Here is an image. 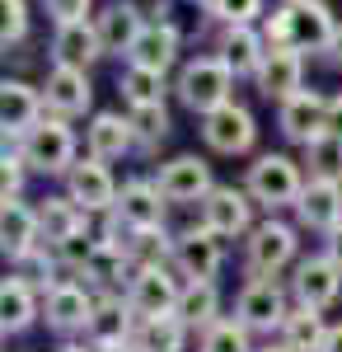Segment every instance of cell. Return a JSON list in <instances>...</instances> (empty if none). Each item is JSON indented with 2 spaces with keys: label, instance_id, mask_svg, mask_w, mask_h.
<instances>
[{
  "label": "cell",
  "instance_id": "cell-6",
  "mask_svg": "<svg viewBox=\"0 0 342 352\" xmlns=\"http://www.w3.org/2000/svg\"><path fill=\"white\" fill-rule=\"evenodd\" d=\"M290 305L295 300H290L286 277H249L235 296V320L249 324L253 333H263V338H277V329L290 315Z\"/></svg>",
  "mask_w": 342,
  "mask_h": 352
},
{
  "label": "cell",
  "instance_id": "cell-26",
  "mask_svg": "<svg viewBox=\"0 0 342 352\" xmlns=\"http://www.w3.org/2000/svg\"><path fill=\"white\" fill-rule=\"evenodd\" d=\"M127 61H132V66H146V71H159V76H169V71L183 66V38H179L169 24L150 19V24L141 28V38L132 43Z\"/></svg>",
  "mask_w": 342,
  "mask_h": 352
},
{
  "label": "cell",
  "instance_id": "cell-24",
  "mask_svg": "<svg viewBox=\"0 0 342 352\" xmlns=\"http://www.w3.org/2000/svg\"><path fill=\"white\" fill-rule=\"evenodd\" d=\"M132 151H136V136H132V118L127 113L104 109L84 122V155L113 164V160H127Z\"/></svg>",
  "mask_w": 342,
  "mask_h": 352
},
{
  "label": "cell",
  "instance_id": "cell-8",
  "mask_svg": "<svg viewBox=\"0 0 342 352\" xmlns=\"http://www.w3.org/2000/svg\"><path fill=\"white\" fill-rule=\"evenodd\" d=\"M99 292L80 277H61L52 292H43V324L52 329L56 338H84V324L94 315Z\"/></svg>",
  "mask_w": 342,
  "mask_h": 352
},
{
  "label": "cell",
  "instance_id": "cell-14",
  "mask_svg": "<svg viewBox=\"0 0 342 352\" xmlns=\"http://www.w3.org/2000/svg\"><path fill=\"white\" fill-rule=\"evenodd\" d=\"M43 99H47L52 118H66V122L94 118V80L80 66H56L52 61L47 76H43Z\"/></svg>",
  "mask_w": 342,
  "mask_h": 352
},
{
  "label": "cell",
  "instance_id": "cell-5",
  "mask_svg": "<svg viewBox=\"0 0 342 352\" xmlns=\"http://www.w3.org/2000/svg\"><path fill=\"white\" fill-rule=\"evenodd\" d=\"M19 155L28 160V169L33 174H43V179H66L71 174V164L80 160V136H76V127L66 122V118H43L38 127H28L19 141Z\"/></svg>",
  "mask_w": 342,
  "mask_h": 352
},
{
  "label": "cell",
  "instance_id": "cell-30",
  "mask_svg": "<svg viewBox=\"0 0 342 352\" xmlns=\"http://www.w3.org/2000/svg\"><path fill=\"white\" fill-rule=\"evenodd\" d=\"M197 338L207 333L216 320H225V300H220V287L216 282H183V296H179V310H174Z\"/></svg>",
  "mask_w": 342,
  "mask_h": 352
},
{
  "label": "cell",
  "instance_id": "cell-20",
  "mask_svg": "<svg viewBox=\"0 0 342 352\" xmlns=\"http://www.w3.org/2000/svg\"><path fill=\"white\" fill-rule=\"evenodd\" d=\"M43 221H38V207L24 202V197H10V202H0V254L10 258V263H19L24 254L33 249H43Z\"/></svg>",
  "mask_w": 342,
  "mask_h": 352
},
{
  "label": "cell",
  "instance_id": "cell-27",
  "mask_svg": "<svg viewBox=\"0 0 342 352\" xmlns=\"http://www.w3.org/2000/svg\"><path fill=\"white\" fill-rule=\"evenodd\" d=\"M258 94L272 99V104H286L290 94L305 89V52H290V47H272L263 61V71L253 76Z\"/></svg>",
  "mask_w": 342,
  "mask_h": 352
},
{
  "label": "cell",
  "instance_id": "cell-17",
  "mask_svg": "<svg viewBox=\"0 0 342 352\" xmlns=\"http://www.w3.org/2000/svg\"><path fill=\"white\" fill-rule=\"evenodd\" d=\"M277 127L286 136L290 146H310L319 136L328 132V94H319V89H300V94H290L286 104H277Z\"/></svg>",
  "mask_w": 342,
  "mask_h": 352
},
{
  "label": "cell",
  "instance_id": "cell-12",
  "mask_svg": "<svg viewBox=\"0 0 342 352\" xmlns=\"http://www.w3.org/2000/svg\"><path fill=\"white\" fill-rule=\"evenodd\" d=\"M290 282V300L295 305H310V310H328V305H338L342 300V268L315 249V254H300V263L286 272Z\"/></svg>",
  "mask_w": 342,
  "mask_h": 352
},
{
  "label": "cell",
  "instance_id": "cell-28",
  "mask_svg": "<svg viewBox=\"0 0 342 352\" xmlns=\"http://www.w3.org/2000/svg\"><path fill=\"white\" fill-rule=\"evenodd\" d=\"M47 52H52L56 66H80V71H89L104 52V43H99V28L94 19H80V24H56L52 28V43H47Z\"/></svg>",
  "mask_w": 342,
  "mask_h": 352
},
{
  "label": "cell",
  "instance_id": "cell-44",
  "mask_svg": "<svg viewBox=\"0 0 342 352\" xmlns=\"http://www.w3.org/2000/svg\"><path fill=\"white\" fill-rule=\"evenodd\" d=\"M323 254H328V258H333V263L342 268V226H338V230H328V235H323Z\"/></svg>",
  "mask_w": 342,
  "mask_h": 352
},
{
  "label": "cell",
  "instance_id": "cell-3",
  "mask_svg": "<svg viewBox=\"0 0 342 352\" xmlns=\"http://www.w3.org/2000/svg\"><path fill=\"white\" fill-rule=\"evenodd\" d=\"M305 179L310 174L300 169V160H290L282 151H263V155H253V164L244 169V188L258 202V212H267V217L290 212L300 188H305Z\"/></svg>",
  "mask_w": 342,
  "mask_h": 352
},
{
  "label": "cell",
  "instance_id": "cell-33",
  "mask_svg": "<svg viewBox=\"0 0 342 352\" xmlns=\"http://www.w3.org/2000/svg\"><path fill=\"white\" fill-rule=\"evenodd\" d=\"M174 85L169 76H159V71H146V66H122L117 71V94H122V104L127 109H150V104H164V94H169Z\"/></svg>",
  "mask_w": 342,
  "mask_h": 352
},
{
  "label": "cell",
  "instance_id": "cell-21",
  "mask_svg": "<svg viewBox=\"0 0 342 352\" xmlns=\"http://www.w3.org/2000/svg\"><path fill=\"white\" fill-rule=\"evenodd\" d=\"M267 38H263V24H235V28H220V38H216V56L235 71L239 80H253L258 71H263L267 61Z\"/></svg>",
  "mask_w": 342,
  "mask_h": 352
},
{
  "label": "cell",
  "instance_id": "cell-38",
  "mask_svg": "<svg viewBox=\"0 0 342 352\" xmlns=\"http://www.w3.org/2000/svg\"><path fill=\"white\" fill-rule=\"evenodd\" d=\"M258 333L249 324H239L235 315H225V320H216V324L197 338V352H253L258 343H253Z\"/></svg>",
  "mask_w": 342,
  "mask_h": 352
},
{
  "label": "cell",
  "instance_id": "cell-35",
  "mask_svg": "<svg viewBox=\"0 0 342 352\" xmlns=\"http://www.w3.org/2000/svg\"><path fill=\"white\" fill-rule=\"evenodd\" d=\"M122 249H127V258H132L136 268H155V263H174V230H169V226L132 230Z\"/></svg>",
  "mask_w": 342,
  "mask_h": 352
},
{
  "label": "cell",
  "instance_id": "cell-40",
  "mask_svg": "<svg viewBox=\"0 0 342 352\" xmlns=\"http://www.w3.org/2000/svg\"><path fill=\"white\" fill-rule=\"evenodd\" d=\"M28 160L19 155V146L14 141H5V155H0V202H10V197H24L28 188Z\"/></svg>",
  "mask_w": 342,
  "mask_h": 352
},
{
  "label": "cell",
  "instance_id": "cell-32",
  "mask_svg": "<svg viewBox=\"0 0 342 352\" xmlns=\"http://www.w3.org/2000/svg\"><path fill=\"white\" fill-rule=\"evenodd\" d=\"M277 338H282L290 352H319V348H323V338H328V320H323V310L290 305V315L282 320Z\"/></svg>",
  "mask_w": 342,
  "mask_h": 352
},
{
  "label": "cell",
  "instance_id": "cell-13",
  "mask_svg": "<svg viewBox=\"0 0 342 352\" xmlns=\"http://www.w3.org/2000/svg\"><path fill=\"white\" fill-rule=\"evenodd\" d=\"M122 296L132 300V310L141 320H155V315H174L179 296H183V277L174 263H155V268H136L132 282Z\"/></svg>",
  "mask_w": 342,
  "mask_h": 352
},
{
  "label": "cell",
  "instance_id": "cell-25",
  "mask_svg": "<svg viewBox=\"0 0 342 352\" xmlns=\"http://www.w3.org/2000/svg\"><path fill=\"white\" fill-rule=\"evenodd\" d=\"M113 217L127 221L132 230H150V226H164L169 221V197L159 192L155 179H127L122 192H117Z\"/></svg>",
  "mask_w": 342,
  "mask_h": 352
},
{
  "label": "cell",
  "instance_id": "cell-2",
  "mask_svg": "<svg viewBox=\"0 0 342 352\" xmlns=\"http://www.w3.org/2000/svg\"><path fill=\"white\" fill-rule=\"evenodd\" d=\"M235 85H239V76L216 52L187 56L183 66H179V76H174V99H179L192 118H207V113H216L220 104L235 99Z\"/></svg>",
  "mask_w": 342,
  "mask_h": 352
},
{
  "label": "cell",
  "instance_id": "cell-18",
  "mask_svg": "<svg viewBox=\"0 0 342 352\" xmlns=\"http://www.w3.org/2000/svg\"><path fill=\"white\" fill-rule=\"evenodd\" d=\"M43 118H47L43 85L5 76V85H0V132H5V141H19V136H24L28 127H38Z\"/></svg>",
  "mask_w": 342,
  "mask_h": 352
},
{
  "label": "cell",
  "instance_id": "cell-43",
  "mask_svg": "<svg viewBox=\"0 0 342 352\" xmlns=\"http://www.w3.org/2000/svg\"><path fill=\"white\" fill-rule=\"evenodd\" d=\"M47 5V19L56 24H80V19H94V0H43Z\"/></svg>",
  "mask_w": 342,
  "mask_h": 352
},
{
  "label": "cell",
  "instance_id": "cell-1",
  "mask_svg": "<svg viewBox=\"0 0 342 352\" xmlns=\"http://www.w3.org/2000/svg\"><path fill=\"white\" fill-rule=\"evenodd\" d=\"M338 33V19L323 0H282L272 14L263 19L267 47H290V52H328Z\"/></svg>",
  "mask_w": 342,
  "mask_h": 352
},
{
  "label": "cell",
  "instance_id": "cell-49",
  "mask_svg": "<svg viewBox=\"0 0 342 352\" xmlns=\"http://www.w3.org/2000/svg\"><path fill=\"white\" fill-rule=\"evenodd\" d=\"M253 352H290V348H286V343H282V338H267V343H258V348H253Z\"/></svg>",
  "mask_w": 342,
  "mask_h": 352
},
{
  "label": "cell",
  "instance_id": "cell-47",
  "mask_svg": "<svg viewBox=\"0 0 342 352\" xmlns=\"http://www.w3.org/2000/svg\"><path fill=\"white\" fill-rule=\"evenodd\" d=\"M328 61H333V66H342V19H338V33H333V43H328Z\"/></svg>",
  "mask_w": 342,
  "mask_h": 352
},
{
  "label": "cell",
  "instance_id": "cell-4",
  "mask_svg": "<svg viewBox=\"0 0 342 352\" xmlns=\"http://www.w3.org/2000/svg\"><path fill=\"white\" fill-rule=\"evenodd\" d=\"M300 263V226L282 217H263L244 235V272L249 277H286Z\"/></svg>",
  "mask_w": 342,
  "mask_h": 352
},
{
  "label": "cell",
  "instance_id": "cell-23",
  "mask_svg": "<svg viewBox=\"0 0 342 352\" xmlns=\"http://www.w3.org/2000/svg\"><path fill=\"white\" fill-rule=\"evenodd\" d=\"M38 320H43V292L19 272H5V282H0V329H5V338L28 333Z\"/></svg>",
  "mask_w": 342,
  "mask_h": 352
},
{
  "label": "cell",
  "instance_id": "cell-50",
  "mask_svg": "<svg viewBox=\"0 0 342 352\" xmlns=\"http://www.w3.org/2000/svg\"><path fill=\"white\" fill-rule=\"evenodd\" d=\"M94 348V343H89ZM94 352H136V343H104V348H94Z\"/></svg>",
  "mask_w": 342,
  "mask_h": 352
},
{
  "label": "cell",
  "instance_id": "cell-22",
  "mask_svg": "<svg viewBox=\"0 0 342 352\" xmlns=\"http://www.w3.org/2000/svg\"><path fill=\"white\" fill-rule=\"evenodd\" d=\"M136 324H141V315L132 310V300L122 296V292H104V296L94 300L89 324H84V343H94V348H104V343H132Z\"/></svg>",
  "mask_w": 342,
  "mask_h": 352
},
{
  "label": "cell",
  "instance_id": "cell-41",
  "mask_svg": "<svg viewBox=\"0 0 342 352\" xmlns=\"http://www.w3.org/2000/svg\"><path fill=\"white\" fill-rule=\"evenodd\" d=\"M211 5V19L220 28H235V24H263V5L267 0H207Z\"/></svg>",
  "mask_w": 342,
  "mask_h": 352
},
{
  "label": "cell",
  "instance_id": "cell-7",
  "mask_svg": "<svg viewBox=\"0 0 342 352\" xmlns=\"http://www.w3.org/2000/svg\"><path fill=\"white\" fill-rule=\"evenodd\" d=\"M197 132H202V146H207L211 155L235 160V155H253V146H258V118H253V109H244L239 99H230L216 113L197 118Z\"/></svg>",
  "mask_w": 342,
  "mask_h": 352
},
{
  "label": "cell",
  "instance_id": "cell-37",
  "mask_svg": "<svg viewBox=\"0 0 342 352\" xmlns=\"http://www.w3.org/2000/svg\"><path fill=\"white\" fill-rule=\"evenodd\" d=\"M94 249H99V226H89V230H76V235L56 240L52 244V258H56V268L66 272V277H84L89 258H94Z\"/></svg>",
  "mask_w": 342,
  "mask_h": 352
},
{
  "label": "cell",
  "instance_id": "cell-11",
  "mask_svg": "<svg viewBox=\"0 0 342 352\" xmlns=\"http://www.w3.org/2000/svg\"><path fill=\"white\" fill-rule=\"evenodd\" d=\"M174 268L183 282H216L225 268V240L216 230H207L202 221L174 230Z\"/></svg>",
  "mask_w": 342,
  "mask_h": 352
},
{
  "label": "cell",
  "instance_id": "cell-9",
  "mask_svg": "<svg viewBox=\"0 0 342 352\" xmlns=\"http://www.w3.org/2000/svg\"><path fill=\"white\" fill-rule=\"evenodd\" d=\"M61 192L76 202L80 212H89V217L99 221V217H108V212L117 207L122 184L113 179V164L94 160V155H80V160L71 164V174L61 179Z\"/></svg>",
  "mask_w": 342,
  "mask_h": 352
},
{
  "label": "cell",
  "instance_id": "cell-48",
  "mask_svg": "<svg viewBox=\"0 0 342 352\" xmlns=\"http://www.w3.org/2000/svg\"><path fill=\"white\" fill-rule=\"evenodd\" d=\"M56 352H94V348H89L84 338H61V343H56Z\"/></svg>",
  "mask_w": 342,
  "mask_h": 352
},
{
  "label": "cell",
  "instance_id": "cell-29",
  "mask_svg": "<svg viewBox=\"0 0 342 352\" xmlns=\"http://www.w3.org/2000/svg\"><path fill=\"white\" fill-rule=\"evenodd\" d=\"M132 272H136V263L127 258V249H122V244L99 240V249H94V258H89V268H84L80 282H89V287L104 296V292H127Z\"/></svg>",
  "mask_w": 342,
  "mask_h": 352
},
{
  "label": "cell",
  "instance_id": "cell-45",
  "mask_svg": "<svg viewBox=\"0 0 342 352\" xmlns=\"http://www.w3.org/2000/svg\"><path fill=\"white\" fill-rule=\"evenodd\" d=\"M328 132L342 136V94H328Z\"/></svg>",
  "mask_w": 342,
  "mask_h": 352
},
{
  "label": "cell",
  "instance_id": "cell-36",
  "mask_svg": "<svg viewBox=\"0 0 342 352\" xmlns=\"http://www.w3.org/2000/svg\"><path fill=\"white\" fill-rule=\"evenodd\" d=\"M127 118H132L136 155H155L159 146L169 141V132H174V118H169V109H164V104H150V109H127Z\"/></svg>",
  "mask_w": 342,
  "mask_h": 352
},
{
  "label": "cell",
  "instance_id": "cell-15",
  "mask_svg": "<svg viewBox=\"0 0 342 352\" xmlns=\"http://www.w3.org/2000/svg\"><path fill=\"white\" fill-rule=\"evenodd\" d=\"M155 184L169 197V207H202V197L216 188V174L202 155H174V160L159 164Z\"/></svg>",
  "mask_w": 342,
  "mask_h": 352
},
{
  "label": "cell",
  "instance_id": "cell-46",
  "mask_svg": "<svg viewBox=\"0 0 342 352\" xmlns=\"http://www.w3.org/2000/svg\"><path fill=\"white\" fill-rule=\"evenodd\" d=\"M319 352H342V324H328V338H323Z\"/></svg>",
  "mask_w": 342,
  "mask_h": 352
},
{
  "label": "cell",
  "instance_id": "cell-10",
  "mask_svg": "<svg viewBox=\"0 0 342 352\" xmlns=\"http://www.w3.org/2000/svg\"><path fill=\"white\" fill-rule=\"evenodd\" d=\"M253 212H258V202L249 197V188L244 184H216V188L202 197V207H197V221L207 226V230H216L220 240H244L258 221H253Z\"/></svg>",
  "mask_w": 342,
  "mask_h": 352
},
{
  "label": "cell",
  "instance_id": "cell-39",
  "mask_svg": "<svg viewBox=\"0 0 342 352\" xmlns=\"http://www.w3.org/2000/svg\"><path fill=\"white\" fill-rule=\"evenodd\" d=\"M305 169L315 174V179H338L342 184V136L323 132L319 141L305 146Z\"/></svg>",
  "mask_w": 342,
  "mask_h": 352
},
{
  "label": "cell",
  "instance_id": "cell-42",
  "mask_svg": "<svg viewBox=\"0 0 342 352\" xmlns=\"http://www.w3.org/2000/svg\"><path fill=\"white\" fill-rule=\"evenodd\" d=\"M0 14H5V24H0V47L10 56V47H19L28 38V0H0Z\"/></svg>",
  "mask_w": 342,
  "mask_h": 352
},
{
  "label": "cell",
  "instance_id": "cell-16",
  "mask_svg": "<svg viewBox=\"0 0 342 352\" xmlns=\"http://www.w3.org/2000/svg\"><path fill=\"white\" fill-rule=\"evenodd\" d=\"M290 221L300 226V230H310V235H328V230H338L342 226V184L338 179H305V188L295 197V207H290Z\"/></svg>",
  "mask_w": 342,
  "mask_h": 352
},
{
  "label": "cell",
  "instance_id": "cell-34",
  "mask_svg": "<svg viewBox=\"0 0 342 352\" xmlns=\"http://www.w3.org/2000/svg\"><path fill=\"white\" fill-rule=\"evenodd\" d=\"M192 329L179 315H155V320H141L136 324V352H187Z\"/></svg>",
  "mask_w": 342,
  "mask_h": 352
},
{
  "label": "cell",
  "instance_id": "cell-19",
  "mask_svg": "<svg viewBox=\"0 0 342 352\" xmlns=\"http://www.w3.org/2000/svg\"><path fill=\"white\" fill-rule=\"evenodd\" d=\"M146 24L150 19H146V10L136 0H104L94 10V28H99V43H104L108 56H127Z\"/></svg>",
  "mask_w": 342,
  "mask_h": 352
},
{
  "label": "cell",
  "instance_id": "cell-31",
  "mask_svg": "<svg viewBox=\"0 0 342 352\" xmlns=\"http://www.w3.org/2000/svg\"><path fill=\"white\" fill-rule=\"evenodd\" d=\"M38 221H43V240L47 244H56V240H66V235H76V230H89V226H94V217L80 212L66 192L43 197V202H38Z\"/></svg>",
  "mask_w": 342,
  "mask_h": 352
}]
</instances>
